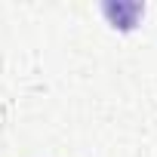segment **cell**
I'll use <instances>...</instances> for the list:
<instances>
[{
	"mask_svg": "<svg viewBox=\"0 0 157 157\" xmlns=\"http://www.w3.org/2000/svg\"><path fill=\"white\" fill-rule=\"evenodd\" d=\"M102 16L108 19V25L114 31L129 34V31L139 28V19L145 16V3H139V0H105Z\"/></svg>",
	"mask_w": 157,
	"mask_h": 157,
	"instance_id": "obj_1",
	"label": "cell"
}]
</instances>
